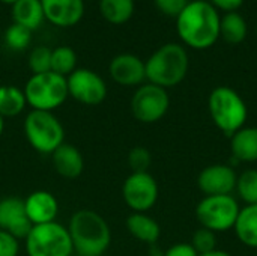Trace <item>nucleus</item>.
<instances>
[{
	"label": "nucleus",
	"instance_id": "f257e3e1",
	"mask_svg": "<svg viewBox=\"0 0 257 256\" xmlns=\"http://www.w3.org/2000/svg\"><path fill=\"white\" fill-rule=\"evenodd\" d=\"M221 17L206 0H194L176 17L178 35L194 50H206L220 38Z\"/></svg>",
	"mask_w": 257,
	"mask_h": 256
},
{
	"label": "nucleus",
	"instance_id": "f03ea898",
	"mask_svg": "<svg viewBox=\"0 0 257 256\" xmlns=\"http://www.w3.org/2000/svg\"><path fill=\"white\" fill-rule=\"evenodd\" d=\"M68 231L77 256H102L110 247L111 231L105 219L92 211L80 210L72 214Z\"/></svg>",
	"mask_w": 257,
	"mask_h": 256
},
{
	"label": "nucleus",
	"instance_id": "7ed1b4c3",
	"mask_svg": "<svg viewBox=\"0 0 257 256\" xmlns=\"http://www.w3.org/2000/svg\"><path fill=\"white\" fill-rule=\"evenodd\" d=\"M146 80L164 89L179 84L190 66L187 50L179 44H164L145 62Z\"/></svg>",
	"mask_w": 257,
	"mask_h": 256
},
{
	"label": "nucleus",
	"instance_id": "20e7f679",
	"mask_svg": "<svg viewBox=\"0 0 257 256\" xmlns=\"http://www.w3.org/2000/svg\"><path fill=\"white\" fill-rule=\"evenodd\" d=\"M208 109L212 122L229 137L245 127L248 109L242 97L229 86L215 88L208 100Z\"/></svg>",
	"mask_w": 257,
	"mask_h": 256
},
{
	"label": "nucleus",
	"instance_id": "39448f33",
	"mask_svg": "<svg viewBox=\"0 0 257 256\" xmlns=\"http://www.w3.org/2000/svg\"><path fill=\"white\" fill-rule=\"evenodd\" d=\"M23 91L32 110L53 112L60 107L69 97L66 77L53 71L44 74H32Z\"/></svg>",
	"mask_w": 257,
	"mask_h": 256
},
{
	"label": "nucleus",
	"instance_id": "423d86ee",
	"mask_svg": "<svg viewBox=\"0 0 257 256\" xmlns=\"http://www.w3.org/2000/svg\"><path fill=\"white\" fill-rule=\"evenodd\" d=\"M24 136L39 154H53L65 142V130L53 112L32 110L24 119Z\"/></svg>",
	"mask_w": 257,
	"mask_h": 256
},
{
	"label": "nucleus",
	"instance_id": "0eeeda50",
	"mask_svg": "<svg viewBox=\"0 0 257 256\" xmlns=\"http://www.w3.org/2000/svg\"><path fill=\"white\" fill-rule=\"evenodd\" d=\"M24 241H26L27 256L74 255L69 231L66 226L57 222L32 226Z\"/></svg>",
	"mask_w": 257,
	"mask_h": 256
},
{
	"label": "nucleus",
	"instance_id": "6e6552de",
	"mask_svg": "<svg viewBox=\"0 0 257 256\" xmlns=\"http://www.w3.org/2000/svg\"><path fill=\"white\" fill-rule=\"evenodd\" d=\"M239 210V204L232 195L205 196L196 207V219L200 228L226 232L235 226Z\"/></svg>",
	"mask_w": 257,
	"mask_h": 256
},
{
	"label": "nucleus",
	"instance_id": "1a4fd4ad",
	"mask_svg": "<svg viewBox=\"0 0 257 256\" xmlns=\"http://www.w3.org/2000/svg\"><path fill=\"white\" fill-rule=\"evenodd\" d=\"M170 107V98L164 88L145 83L139 86L131 98V113L143 124H154L163 119Z\"/></svg>",
	"mask_w": 257,
	"mask_h": 256
},
{
	"label": "nucleus",
	"instance_id": "9d476101",
	"mask_svg": "<svg viewBox=\"0 0 257 256\" xmlns=\"http://www.w3.org/2000/svg\"><path fill=\"white\" fill-rule=\"evenodd\" d=\"M158 183L149 172H131L122 186V196L133 213H146L158 201Z\"/></svg>",
	"mask_w": 257,
	"mask_h": 256
},
{
	"label": "nucleus",
	"instance_id": "9b49d317",
	"mask_svg": "<svg viewBox=\"0 0 257 256\" xmlns=\"http://www.w3.org/2000/svg\"><path fill=\"white\" fill-rule=\"evenodd\" d=\"M68 95L84 106H98L107 98L104 78L92 69L77 68L66 77Z\"/></svg>",
	"mask_w": 257,
	"mask_h": 256
},
{
	"label": "nucleus",
	"instance_id": "f8f14e48",
	"mask_svg": "<svg viewBox=\"0 0 257 256\" xmlns=\"http://www.w3.org/2000/svg\"><path fill=\"white\" fill-rule=\"evenodd\" d=\"M238 175L227 164L206 166L197 177V187L205 196L232 195L236 189Z\"/></svg>",
	"mask_w": 257,
	"mask_h": 256
},
{
	"label": "nucleus",
	"instance_id": "ddd939ff",
	"mask_svg": "<svg viewBox=\"0 0 257 256\" xmlns=\"http://www.w3.org/2000/svg\"><path fill=\"white\" fill-rule=\"evenodd\" d=\"M32 223L26 214L24 199L8 196L0 199V229L9 232L15 238H26L32 229Z\"/></svg>",
	"mask_w": 257,
	"mask_h": 256
},
{
	"label": "nucleus",
	"instance_id": "4468645a",
	"mask_svg": "<svg viewBox=\"0 0 257 256\" xmlns=\"http://www.w3.org/2000/svg\"><path fill=\"white\" fill-rule=\"evenodd\" d=\"M110 77L120 86H142L146 80L145 62L131 53H122L111 59L108 66Z\"/></svg>",
	"mask_w": 257,
	"mask_h": 256
},
{
	"label": "nucleus",
	"instance_id": "2eb2a0df",
	"mask_svg": "<svg viewBox=\"0 0 257 256\" xmlns=\"http://www.w3.org/2000/svg\"><path fill=\"white\" fill-rule=\"evenodd\" d=\"M44 17L57 27H72L84 15V0H41Z\"/></svg>",
	"mask_w": 257,
	"mask_h": 256
},
{
	"label": "nucleus",
	"instance_id": "dca6fc26",
	"mask_svg": "<svg viewBox=\"0 0 257 256\" xmlns=\"http://www.w3.org/2000/svg\"><path fill=\"white\" fill-rule=\"evenodd\" d=\"M26 214L33 226L56 222L59 214V202L56 196L47 190H35L24 199Z\"/></svg>",
	"mask_w": 257,
	"mask_h": 256
},
{
	"label": "nucleus",
	"instance_id": "f3484780",
	"mask_svg": "<svg viewBox=\"0 0 257 256\" xmlns=\"http://www.w3.org/2000/svg\"><path fill=\"white\" fill-rule=\"evenodd\" d=\"M51 161L54 170L68 180H74L81 175L84 169V158L80 149L71 143H62L53 154Z\"/></svg>",
	"mask_w": 257,
	"mask_h": 256
},
{
	"label": "nucleus",
	"instance_id": "a211bd4d",
	"mask_svg": "<svg viewBox=\"0 0 257 256\" xmlns=\"http://www.w3.org/2000/svg\"><path fill=\"white\" fill-rule=\"evenodd\" d=\"M230 149L238 161H257V127H242L230 136Z\"/></svg>",
	"mask_w": 257,
	"mask_h": 256
},
{
	"label": "nucleus",
	"instance_id": "6ab92c4d",
	"mask_svg": "<svg viewBox=\"0 0 257 256\" xmlns=\"http://www.w3.org/2000/svg\"><path fill=\"white\" fill-rule=\"evenodd\" d=\"M128 232L139 241L154 246L161 235V228L157 220H154L146 213H133L126 219Z\"/></svg>",
	"mask_w": 257,
	"mask_h": 256
},
{
	"label": "nucleus",
	"instance_id": "aec40b11",
	"mask_svg": "<svg viewBox=\"0 0 257 256\" xmlns=\"http://www.w3.org/2000/svg\"><path fill=\"white\" fill-rule=\"evenodd\" d=\"M11 12H12L14 23L29 30L38 29L45 18L41 0H17L12 5Z\"/></svg>",
	"mask_w": 257,
	"mask_h": 256
},
{
	"label": "nucleus",
	"instance_id": "412c9836",
	"mask_svg": "<svg viewBox=\"0 0 257 256\" xmlns=\"http://www.w3.org/2000/svg\"><path fill=\"white\" fill-rule=\"evenodd\" d=\"M233 228L238 240L244 246L257 249V205H245L241 208Z\"/></svg>",
	"mask_w": 257,
	"mask_h": 256
},
{
	"label": "nucleus",
	"instance_id": "4be33fe9",
	"mask_svg": "<svg viewBox=\"0 0 257 256\" xmlns=\"http://www.w3.org/2000/svg\"><path fill=\"white\" fill-rule=\"evenodd\" d=\"M27 106L24 91L14 84H3L0 86V116L5 118H15L24 112Z\"/></svg>",
	"mask_w": 257,
	"mask_h": 256
},
{
	"label": "nucleus",
	"instance_id": "5701e85b",
	"mask_svg": "<svg viewBox=\"0 0 257 256\" xmlns=\"http://www.w3.org/2000/svg\"><path fill=\"white\" fill-rule=\"evenodd\" d=\"M99 12L110 24H125L134 14V0H99Z\"/></svg>",
	"mask_w": 257,
	"mask_h": 256
},
{
	"label": "nucleus",
	"instance_id": "b1692460",
	"mask_svg": "<svg viewBox=\"0 0 257 256\" xmlns=\"http://www.w3.org/2000/svg\"><path fill=\"white\" fill-rule=\"evenodd\" d=\"M220 36L229 44H241L247 36V23L239 12H227L221 18Z\"/></svg>",
	"mask_w": 257,
	"mask_h": 256
},
{
	"label": "nucleus",
	"instance_id": "393cba45",
	"mask_svg": "<svg viewBox=\"0 0 257 256\" xmlns=\"http://www.w3.org/2000/svg\"><path fill=\"white\" fill-rule=\"evenodd\" d=\"M77 69V54L71 47L60 45L51 50V71L68 77Z\"/></svg>",
	"mask_w": 257,
	"mask_h": 256
},
{
	"label": "nucleus",
	"instance_id": "a878e982",
	"mask_svg": "<svg viewBox=\"0 0 257 256\" xmlns=\"http://www.w3.org/2000/svg\"><path fill=\"white\" fill-rule=\"evenodd\" d=\"M236 193L247 205H257V170H244L236 180Z\"/></svg>",
	"mask_w": 257,
	"mask_h": 256
},
{
	"label": "nucleus",
	"instance_id": "bb28decb",
	"mask_svg": "<svg viewBox=\"0 0 257 256\" xmlns=\"http://www.w3.org/2000/svg\"><path fill=\"white\" fill-rule=\"evenodd\" d=\"M32 41V30L14 23L5 32V42L9 48L15 51H21L29 47Z\"/></svg>",
	"mask_w": 257,
	"mask_h": 256
},
{
	"label": "nucleus",
	"instance_id": "cd10ccee",
	"mask_svg": "<svg viewBox=\"0 0 257 256\" xmlns=\"http://www.w3.org/2000/svg\"><path fill=\"white\" fill-rule=\"evenodd\" d=\"M29 68L33 74L51 71V50L48 47H35L29 54Z\"/></svg>",
	"mask_w": 257,
	"mask_h": 256
},
{
	"label": "nucleus",
	"instance_id": "c85d7f7f",
	"mask_svg": "<svg viewBox=\"0 0 257 256\" xmlns=\"http://www.w3.org/2000/svg\"><path fill=\"white\" fill-rule=\"evenodd\" d=\"M191 246L194 247V250L199 255L212 252L217 249V237L215 232L206 229V228H200L193 234V240H191Z\"/></svg>",
	"mask_w": 257,
	"mask_h": 256
},
{
	"label": "nucleus",
	"instance_id": "c756f323",
	"mask_svg": "<svg viewBox=\"0 0 257 256\" xmlns=\"http://www.w3.org/2000/svg\"><path fill=\"white\" fill-rule=\"evenodd\" d=\"M152 155L145 146H136L128 152V166L133 172H148Z\"/></svg>",
	"mask_w": 257,
	"mask_h": 256
},
{
	"label": "nucleus",
	"instance_id": "7c9ffc66",
	"mask_svg": "<svg viewBox=\"0 0 257 256\" xmlns=\"http://www.w3.org/2000/svg\"><path fill=\"white\" fill-rule=\"evenodd\" d=\"M160 12L167 17H178L190 3L188 0H154Z\"/></svg>",
	"mask_w": 257,
	"mask_h": 256
},
{
	"label": "nucleus",
	"instance_id": "2f4dec72",
	"mask_svg": "<svg viewBox=\"0 0 257 256\" xmlns=\"http://www.w3.org/2000/svg\"><path fill=\"white\" fill-rule=\"evenodd\" d=\"M20 240L0 229V256H18Z\"/></svg>",
	"mask_w": 257,
	"mask_h": 256
},
{
	"label": "nucleus",
	"instance_id": "473e14b6",
	"mask_svg": "<svg viewBox=\"0 0 257 256\" xmlns=\"http://www.w3.org/2000/svg\"><path fill=\"white\" fill-rule=\"evenodd\" d=\"M163 256H199V253L194 250L191 243H178L169 247Z\"/></svg>",
	"mask_w": 257,
	"mask_h": 256
},
{
	"label": "nucleus",
	"instance_id": "72a5a7b5",
	"mask_svg": "<svg viewBox=\"0 0 257 256\" xmlns=\"http://www.w3.org/2000/svg\"><path fill=\"white\" fill-rule=\"evenodd\" d=\"M209 3L218 11H224L227 12H236L238 8H241V5L244 3V0H209Z\"/></svg>",
	"mask_w": 257,
	"mask_h": 256
},
{
	"label": "nucleus",
	"instance_id": "f704fd0d",
	"mask_svg": "<svg viewBox=\"0 0 257 256\" xmlns=\"http://www.w3.org/2000/svg\"><path fill=\"white\" fill-rule=\"evenodd\" d=\"M199 256H232L229 252H224V250H218V249H215V250H212V252H208V253H203V255H199Z\"/></svg>",
	"mask_w": 257,
	"mask_h": 256
},
{
	"label": "nucleus",
	"instance_id": "c9c22d12",
	"mask_svg": "<svg viewBox=\"0 0 257 256\" xmlns=\"http://www.w3.org/2000/svg\"><path fill=\"white\" fill-rule=\"evenodd\" d=\"M3 128H5V121H3V118L0 116V136H2V133H3Z\"/></svg>",
	"mask_w": 257,
	"mask_h": 256
},
{
	"label": "nucleus",
	"instance_id": "e433bc0d",
	"mask_svg": "<svg viewBox=\"0 0 257 256\" xmlns=\"http://www.w3.org/2000/svg\"><path fill=\"white\" fill-rule=\"evenodd\" d=\"M0 2H2V3H5V5H11V6H12L17 0H0Z\"/></svg>",
	"mask_w": 257,
	"mask_h": 256
},
{
	"label": "nucleus",
	"instance_id": "4c0bfd02",
	"mask_svg": "<svg viewBox=\"0 0 257 256\" xmlns=\"http://www.w3.org/2000/svg\"><path fill=\"white\" fill-rule=\"evenodd\" d=\"M71 256H77V255H71Z\"/></svg>",
	"mask_w": 257,
	"mask_h": 256
},
{
	"label": "nucleus",
	"instance_id": "58836bf2",
	"mask_svg": "<svg viewBox=\"0 0 257 256\" xmlns=\"http://www.w3.org/2000/svg\"><path fill=\"white\" fill-rule=\"evenodd\" d=\"M256 32H257V26H256Z\"/></svg>",
	"mask_w": 257,
	"mask_h": 256
}]
</instances>
